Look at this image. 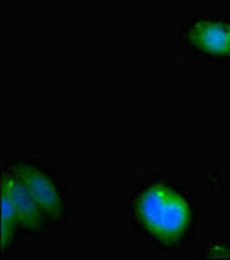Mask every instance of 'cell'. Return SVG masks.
Here are the masks:
<instances>
[{
  "label": "cell",
  "instance_id": "cell-1",
  "mask_svg": "<svg viewBox=\"0 0 230 260\" xmlns=\"http://www.w3.org/2000/svg\"><path fill=\"white\" fill-rule=\"evenodd\" d=\"M123 215L133 236L154 251L183 253L198 234L199 203L194 186L156 170L132 187Z\"/></svg>",
  "mask_w": 230,
  "mask_h": 260
},
{
  "label": "cell",
  "instance_id": "cell-2",
  "mask_svg": "<svg viewBox=\"0 0 230 260\" xmlns=\"http://www.w3.org/2000/svg\"><path fill=\"white\" fill-rule=\"evenodd\" d=\"M4 161L16 172L23 186L30 191L49 220L61 229L69 222V191L61 175L40 158L18 151Z\"/></svg>",
  "mask_w": 230,
  "mask_h": 260
},
{
  "label": "cell",
  "instance_id": "cell-3",
  "mask_svg": "<svg viewBox=\"0 0 230 260\" xmlns=\"http://www.w3.org/2000/svg\"><path fill=\"white\" fill-rule=\"evenodd\" d=\"M175 42L198 59L230 62V12H196L177 28Z\"/></svg>",
  "mask_w": 230,
  "mask_h": 260
},
{
  "label": "cell",
  "instance_id": "cell-4",
  "mask_svg": "<svg viewBox=\"0 0 230 260\" xmlns=\"http://www.w3.org/2000/svg\"><path fill=\"white\" fill-rule=\"evenodd\" d=\"M0 187L9 192L12 203H14L21 241L56 238L59 229L49 220V217L39 207L30 191L23 186L21 179L6 161H2V170H0Z\"/></svg>",
  "mask_w": 230,
  "mask_h": 260
},
{
  "label": "cell",
  "instance_id": "cell-5",
  "mask_svg": "<svg viewBox=\"0 0 230 260\" xmlns=\"http://www.w3.org/2000/svg\"><path fill=\"white\" fill-rule=\"evenodd\" d=\"M0 257L6 258L16 251V246L21 241L19 238V225H18V215H16L14 203L11 200V194L4 187H0Z\"/></svg>",
  "mask_w": 230,
  "mask_h": 260
},
{
  "label": "cell",
  "instance_id": "cell-6",
  "mask_svg": "<svg viewBox=\"0 0 230 260\" xmlns=\"http://www.w3.org/2000/svg\"><path fill=\"white\" fill-rule=\"evenodd\" d=\"M198 257L213 258H230V240L210 241L198 248Z\"/></svg>",
  "mask_w": 230,
  "mask_h": 260
}]
</instances>
